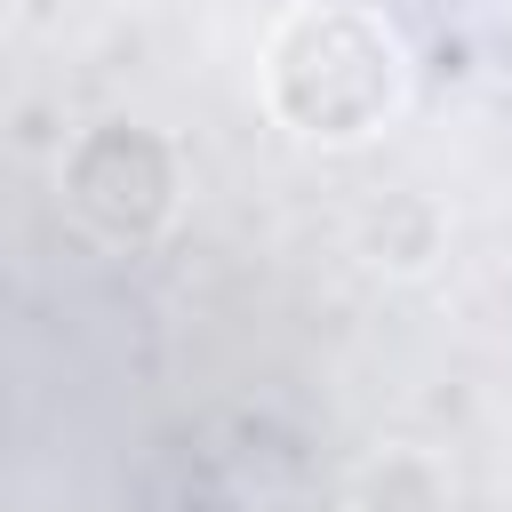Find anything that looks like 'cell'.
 <instances>
[{"label": "cell", "mask_w": 512, "mask_h": 512, "mask_svg": "<svg viewBox=\"0 0 512 512\" xmlns=\"http://www.w3.org/2000/svg\"><path fill=\"white\" fill-rule=\"evenodd\" d=\"M264 104L304 144H368L408 104V48L384 16L352 0L288 8L264 40Z\"/></svg>", "instance_id": "obj_1"}, {"label": "cell", "mask_w": 512, "mask_h": 512, "mask_svg": "<svg viewBox=\"0 0 512 512\" xmlns=\"http://www.w3.org/2000/svg\"><path fill=\"white\" fill-rule=\"evenodd\" d=\"M64 208L104 240H152L176 216V152L152 128H88L64 152Z\"/></svg>", "instance_id": "obj_2"}, {"label": "cell", "mask_w": 512, "mask_h": 512, "mask_svg": "<svg viewBox=\"0 0 512 512\" xmlns=\"http://www.w3.org/2000/svg\"><path fill=\"white\" fill-rule=\"evenodd\" d=\"M344 512H448V472L424 448H376L352 472Z\"/></svg>", "instance_id": "obj_3"}]
</instances>
